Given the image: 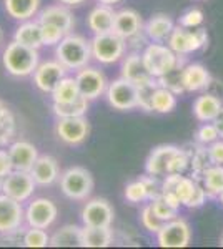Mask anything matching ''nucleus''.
<instances>
[{
  "label": "nucleus",
  "instance_id": "1",
  "mask_svg": "<svg viewBox=\"0 0 223 249\" xmlns=\"http://www.w3.org/2000/svg\"><path fill=\"white\" fill-rule=\"evenodd\" d=\"M40 63V53L37 48L27 47L23 43L12 40L3 50L2 65L7 73L15 78H25L28 75H34Z\"/></svg>",
  "mask_w": 223,
  "mask_h": 249
},
{
  "label": "nucleus",
  "instance_id": "2",
  "mask_svg": "<svg viewBox=\"0 0 223 249\" xmlns=\"http://www.w3.org/2000/svg\"><path fill=\"white\" fill-rule=\"evenodd\" d=\"M55 57L67 70L79 71L80 68L87 67L92 57V45L82 35L67 34L60 40L59 45H55Z\"/></svg>",
  "mask_w": 223,
  "mask_h": 249
},
{
  "label": "nucleus",
  "instance_id": "3",
  "mask_svg": "<svg viewBox=\"0 0 223 249\" xmlns=\"http://www.w3.org/2000/svg\"><path fill=\"white\" fill-rule=\"evenodd\" d=\"M60 190L74 201H85L93 191V176L83 166H72L60 175Z\"/></svg>",
  "mask_w": 223,
  "mask_h": 249
},
{
  "label": "nucleus",
  "instance_id": "4",
  "mask_svg": "<svg viewBox=\"0 0 223 249\" xmlns=\"http://www.w3.org/2000/svg\"><path fill=\"white\" fill-rule=\"evenodd\" d=\"M92 57L102 65H113L123 58L127 50V40L117 35L115 32L95 35L90 40Z\"/></svg>",
  "mask_w": 223,
  "mask_h": 249
},
{
  "label": "nucleus",
  "instance_id": "5",
  "mask_svg": "<svg viewBox=\"0 0 223 249\" xmlns=\"http://www.w3.org/2000/svg\"><path fill=\"white\" fill-rule=\"evenodd\" d=\"M167 45L175 52L178 57H186V55L202 50V48L208 45V34L202 27L185 29L182 25H175L172 35L167 40Z\"/></svg>",
  "mask_w": 223,
  "mask_h": 249
},
{
  "label": "nucleus",
  "instance_id": "6",
  "mask_svg": "<svg viewBox=\"0 0 223 249\" xmlns=\"http://www.w3.org/2000/svg\"><path fill=\"white\" fill-rule=\"evenodd\" d=\"M142 57H143L145 67L148 68L150 75L155 78L168 73L180 62V57L175 52L162 42H150L142 52Z\"/></svg>",
  "mask_w": 223,
  "mask_h": 249
},
{
  "label": "nucleus",
  "instance_id": "7",
  "mask_svg": "<svg viewBox=\"0 0 223 249\" xmlns=\"http://www.w3.org/2000/svg\"><path fill=\"white\" fill-rule=\"evenodd\" d=\"M105 96H107L108 105L115 110L130 111L139 108V87L123 77L108 83Z\"/></svg>",
  "mask_w": 223,
  "mask_h": 249
},
{
  "label": "nucleus",
  "instance_id": "8",
  "mask_svg": "<svg viewBox=\"0 0 223 249\" xmlns=\"http://www.w3.org/2000/svg\"><path fill=\"white\" fill-rule=\"evenodd\" d=\"M55 135L62 143L68 146L82 144L90 135V123L85 116H72V118H57Z\"/></svg>",
  "mask_w": 223,
  "mask_h": 249
},
{
  "label": "nucleus",
  "instance_id": "9",
  "mask_svg": "<svg viewBox=\"0 0 223 249\" xmlns=\"http://www.w3.org/2000/svg\"><path fill=\"white\" fill-rule=\"evenodd\" d=\"M35 188H37V183H35L30 171L14 170L3 178L2 191L0 193L10 196L19 203H25L32 198Z\"/></svg>",
  "mask_w": 223,
  "mask_h": 249
},
{
  "label": "nucleus",
  "instance_id": "10",
  "mask_svg": "<svg viewBox=\"0 0 223 249\" xmlns=\"http://www.w3.org/2000/svg\"><path fill=\"white\" fill-rule=\"evenodd\" d=\"M192 241V230L183 218L170 219L157 232V243L160 248H186Z\"/></svg>",
  "mask_w": 223,
  "mask_h": 249
},
{
  "label": "nucleus",
  "instance_id": "11",
  "mask_svg": "<svg viewBox=\"0 0 223 249\" xmlns=\"http://www.w3.org/2000/svg\"><path fill=\"white\" fill-rule=\"evenodd\" d=\"M25 223V210L22 203L0 193V234H14Z\"/></svg>",
  "mask_w": 223,
  "mask_h": 249
},
{
  "label": "nucleus",
  "instance_id": "12",
  "mask_svg": "<svg viewBox=\"0 0 223 249\" xmlns=\"http://www.w3.org/2000/svg\"><path fill=\"white\" fill-rule=\"evenodd\" d=\"M57 214H59V210L52 199L37 198L28 203V206L25 208V223L30 228L47 230L55 223Z\"/></svg>",
  "mask_w": 223,
  "mask_h": 249
},
{
  "label": "nucleus",
  "instance_id": "13",
  "mask_svg": "<svg viewBox=\"0 0 223 249\" xmlns=\"http://www.w3.org/2000/svg\"><path fill=\"white\" fill-rule=\"evenodd\" d=\"M83 226H95V228H110L115 218L112 204L103 198H93L85 203L80 213Z\"/></svg>",
  "mask_w": 223,
  "mask_h": 249
},
{
  "label": "nucleus",
  "instance_id": "14",
  "mask_svg": "<svg viewBox=\"0 0 223 249\" xmlns=\"http://www.w3.org/2000/svg\"><path fill=\"white\" fill-rule=\"evenodd\" d=\"M67 68L59 60H47L39 63L37 70L34 71V83L42 93H52L60 80L67 77Z\"/></svg>",
  "mask_w": 223,
  "mask_h": 249
},
{
  "label": "nucleus",
  "instance_id": "15",
  "mask_svg": "<svg viewBox=\"0 0 223 249\" xmlns=\"http://www.w3.org/2000/svg\"><path fill=\"white\" fill-rule=\"evenodd\" d=\"M77 83H79L80 93L88 100H95L99 96H102L107 91L108 82L105 78V75L99 68L95 67H83L77 71L75 75Z\"/></svg>",
  "mask_w": 223,
  "mask_h": 249
},
{
  "label": "nucleus",
  "instance_id": "16",
  "mask_svg": "<svg viewBox=\"0 0 223 249\" xmlns=\"http://www.w3.org/2000/svg\"><path fill=\"white\" fill-rule=\"evenodd\" d=\"M9 153L12 163H14V170H22V171H30L40 156L37 146L34 143L27 142V140H17V142L10 143Z\"/></svg>",
  "mask_w": 223,
  "mask_h": 249
},
{
  "label": "nucleus",
  "instance_id": "17",
  "mask_svg": "<svg viewBox=\"0 0 223 249\" xmlns=\"http://www.w3.org/2000/svg\"><path fill=\"white\" fill-rule=\"evenodd\" d=\"M122 77L127 78L128 82L135 83L137 87L143 85V83L150 82L152 77L148 71V68L145 67L143 57H142V52H132L122 62Z\"/></svg>",
  "mask_w": 223,
  "mask_h": 249
},
{
  "label": "nucleus",
  "instance_id": "18",
  "mask_svg": "<svg viewBox=\"0 0 223 249\" xmlns=\"http://www.w3.org/2000/svg\"><path fill=\"white\" fill-rule=\"evenodd\" d=\"M178 146L173 144H160V146L153 148L152 153L148 155L147 161H145V171L147 175L152 176H167L168 175V164L172 156L175 155Z\"/></svg>",
  "mask_w": 223,
  "mask_h": 249
},
{
  "label": "nucleus",
  "instance_id": "19",
  "mask_svg": "<svg viewBox=\"0 0 223 249\" xmlns=\"http://www.w3.org/2000/svg\"><path fill=\"white\" fill-rule=\"evenodd\" d=\"M143 30V22L137 10L133 9H122L115 14V23H113V32L120 35L122 38L128 40L133 35Z\"/></svg>",
  "mask_w": 223,
  "mask_h": 249
},
{
  "label": "nucleus",
  "instance_id": "20",
  "mask_svg": "<svg viewBox=\"0 0 223 249\" xmlns=\"http://www.w3.org/2000/svg\"><path fill=\"white\" fill-rule=\"evenodd\" d=\"M37 186H50L57 179H60V168L54 156L42 155L37 158L34 168L30 170Z\"/></svg>",
  "mask_w": 223,
  "mask_h": 249
},
{
  "label": "nucleus",
  "instance_id": "21",
  "mask_svg": "<svg viewBox=\"0 0 223 249\" xmlns=\"http://www.w3.org/2000/svg\"><path fill=\"white\" fill-rule=\"evenodd\" d=\"M40 23H52V25L60 27L62 30H65L67 34H70L72 29L75 27V18L74 14L68 10L67 5L59 3V5H48L45 7L39 15Z\"/></svg>",
  "mask_w": 223,
  "mask_h": 249
},
{
  "label": "nucleus",
  "instance_id": "22",
  "mask_svg": "<svg viewBox=\"0 0 223 249\" xmlns=\"http://www.w3.org/2000/svg\"><path fill=\"white\" fill-rule=\"evenodd\" d=\"M115 14L117 12L112 9V5L100 3L95 9L90 10L87 17V25L95 35L108 34L113 32V23H115Z\"/></svg>",
  "mask_w": 223,
  "mask_h": 249
},
{
  "label": "nucleus",
  "instance_id": "23",
  "mask_svg": "<svg viewBox=\"0 0 223 249\" xmlns=\"http://www.w3.org/2000/svg\"><path fill=\"white\" fill-rule=\"evenodd\" d=\"M212 78L213 77L210 75V71L200 63H188L183 67V87L188 93L206 90Z\"/></svg>",
  "mask_w": 223,
  "mask_h": 249
},
{
  "label": "nucleus",
  "instance_id": "24",
  "mask_svg": "<svg viewBox=\"0 0 223 249\" xmlns=\"http://www.w3.org/2000/svg\"><path fill=\"white\" fill-rule=\"evenodd\" d=\"M223 108V100L212 93H203L197 96V100L193 102V115L198 122L206 123V122H215V118Z\"/></svg>",
  "mask_w": 223,
  "mask_h": 249
},
{
  "label": "nucleus",
  "instance_id": "25",
  "mask_svg": "<svg viewBox=\"0 0 223 249\" xmlns=\"http://www.w3.org/2000/svg\"><path fill=\"white\" fill-rule=\"evenodd\" d=\"M175 23L168 17L167 14H155L152 18L143 25V30L150 38V42H167L168 37L172 35Z\"/></svg>",
  "mask_w": 223,
  "mask_h": 249
},
{
  "label": "nucleus",
  "instance_id": "26",
  "mask_svg": "<svg viewBox=\"0 0 223 249\" xmlns=\"http://www.w3.org/2000/svg\"><path fill=\"white\" fill-rule=\"evenodd\" d=\"M42 0H3V7L9 17L19 22H25L37 15Z\"/></svg>",
  "mask_w": 223,
  "mask_h": 249
},
{
  "label": "nucleus",
  "instance_id": "27",
  "mask_svg": "<svg viewBox=\"0 0 223 249\" xmlns=\"http://www.w3.org/2000/svg\"><path fill=\"white\" fill-rule=\"evenodd\" d=\"M14 40L23 43L27 47L32 48H39L43 45V38H42V27H40V22L37 20H25L17 27L14 34Z\"/></svg>",
  "mask_w": 223,
  "mask_h": 249
},
{
  "label": "nucleus",
  "instance_id": "28",
  "mask_svg": "<svg viewBox=\"0 0 223 249\" xmlns=\"http://www.w3.org/2000/svg\"><path fill=\"white\" fill-rule=\"evenodd\" d=\"M52 248H82V228L65 224L50 236Z\"/></svg>",
  "mask_w": 223,
  "mask_h": 249
},
{
  "label": "nucleus",
  "instance_id": "29",
  "mask_svg": "<svg viewBox=\"0 0 223 249\" xmlns=\"http://www.w3.org/2000/svg\"><path fill=\"white\" fill-rule=\"evenodd\" d=\"M113 243V231L110 228H82V248H108Z\"/></svg>",
  "mask_w": 223,
  "mask_h": 249
},
{
  "label": "nucleus",
  "instance_id": "30",
  "mask_svg": "<svg viewBox=\"0 0 223 249\" xmlns=\"http://www.w3.org/2000/svg\"><path fill=\"white\" fill-rule=\"evenodd\" d=\"M50 95L54 103H70L75 102L82 93H80V88L75 77H63Z\"/></svg>",
  "mask_w": 223,
  "mask_h": 249
},
{
  "label": "nucleus",
  "instance_id": "31",
  "mask_svg": "<svg viewBox=\"0 0 223 249\" xmlns=\"http://www.w3.org/2000/svg\"><path fill=\"white\" fill-rule=\"evenodd\" d=\"M200 181L203 184L208 198H218L223 191V164H212L203 173Z\"/></svg>",
  "mask_w": 223,
  "mask_h": 249
},
{
  "label": "nucleus",
  "instance_id": "32",
  "mask_svg": "<svg viewBox=\"0 0 223 249\" xmlns=\"http://www.w3.org/2000/svg\"><path fill=\"white\" fill-rule=\"evenodd\" d=\"M88 102L90 100L80 95L75 102L70 103H54L52 102V111L57 118H72V116H85L88 111Z\"/></svg>",
  "mask_w": 223,
  "mask_h": 249
},
{
  "label": "nucleus",
  "instance_id": "33",
  "mask_svg": "<svg viewBox=\"0 0 223 249\" xmlns=\"http://www.w3.org/2000/svg\"><path fill=\"white\" fill-rule=\"evenodd\" d=\"M185 65H186L185 57H180V62H178V65L175 68H172L168 73H165L157 78L158 85L168 88V90H172L175 95L185 93V87H183V67Z\"/></svg>",
  "mask_w": 223,
  "mask_h": 249
},
{
  "label": "nucleus",
  "instance_id": "34",
  "mask_svg": "<svg viewBox=\"0 0 223 249\" xmlns=\"http://www.w3.org/2000/svg\"><path fill=\"white\" fill-rule=\"evenodd\" d=\"M190 153V170H192V178H195L200 181L203 173L212 166V158H210L208 153V146H197L193 151H188Z\"/></svg>",
  "mask_w": 223,
  "mask_h": 249
},
{
  "label": "nucleus",
  "instance_id": "35",
  "mask_svg": "<svg viewBox=\"0 0 223 249\" xmlns=\"http://www.w3.org/2000/svg\"><path fill=\"white\" fill-rule=\"evenodd\" d=\"M177 107V95L172 90L158 85L152 96V111L155 113H172Z\"/></svg>",
  "mask_w": 223,
  "mask_h": 249
},
{
  "label": "nucleus",
  "instance_id": "36",
  "mask_svg": "<svg viewBox=\"0 0 223 249\" xmlns=\"http://www.w3.org/2000/svg\"><path fill=\"white\" fill-rule=\"evenodd\" d=\"M123 196H125V199L132 204L150 201L148 190H147V184H145L143 178H139V179H135V181L128 183L127 186H125Z\"/></svg>",
  "mask_w": 223,
  "mask_h": 249
},
{
  "label": "nucleus",
  "instance_id": "37",
  "mask_svg": "<svg viewBox=\"0 0 223 249\" xmlns=\"http://www.w3.org/2000/svg\"><path fill=\"white\" fill-rule=\"evenodd\" d=\"M150 206H152V210L155 211V214L158 218L163 219L165 223L170 219L178 218V210H180V208L170 203L163 195H160V196H157L155 199H152V201H150Z\"/></svg>",
  "mask_w": 223,
  "mask_h": 249
},
{
  "label": "nucleus",
  "instance_id": "38",
  "mask_svg": "<svg viewBox=\"0 0 223 249\" xmlns=\"http://www.w3.org/2000/svg\"><path fill=\"white\" fill-rule=\"evenodd\" d=\"M22 246L25 248H47L50 246V236L42 228H30L23 232Z\"/></svg>",
  "mask_w": 223,
  "mask_h": 249
},
{
  "label": "nucleus",
  "instance_id": "39",
  "mask_svg": "<svg viewBox=\"0 0 223 249\" xmlns=\"http://www.w3.org/2000/svg\"><path fill=\"white\" fill-rule=\"evenodd\" d=\"M140 223H142V226H143L148 232H153V234H157V232L160 231L162 228H163L165 221L158 218V216L155 214V211L152 210V206H150V203H148L147 206L142 210Z\"/></svg>",
  "mask_w": 223,
  "mask_h": 249
},
{
  "label": "nucleus",
  "instance_id": "40",
  "mask_svg": "<svg viewBox=\"0 0 223 249\" xmlns=\"http://www.w3.org/2000/svg\"><path fill=\"white\" fill-rule=\"evenodd\" d=\"M190 168V153L186 150L178 148L175 155L172 156L168 164V175H183Z\"/></svg>",
  "mask_w": 223,
  "mask_h": 249
},
{
  "label": "nucleus",
  "instance_id": "41",
  "mask_svg": "<svg viewBox=\"0 0 223 249\" xmlns=\"http://www.w3.org/2000/svg\"><path fill=\"white\" fill-rule=\"evenodd\" d=\"M195 138H197L198 144L210 146V144L215 143L217 140H220V133H218V130H217V126H215L213 122H206L197 130Z\"/></svg>",
  "mask_w": 223,
  "mask_h": 249
},
{
  "label": "nucleus",
  "instance_id": "42",
  "mask_svg": "<svg viewBox=\"0 0 223 249\" xmlns=\"http://www.w3.org/2000/svg\"><path fill=\"white\" fill-rule=\"evenodd\" d=\"M157 87H158L157 78H152L150 82L139 87V108H142L143 111H152V96Z\"/></svg>",
  "mask_w": 223,
  "mask_h": 249
},
{
  "label": "nucleus",
  "instance_id": "43",
  "mask_svg": "<svg viewBox=\"0 0 223 249\" xmlns=\"http://www.w3.org/2000/svg\"><path fill=\"white\" fill-rule=\"evenodd\" d=\"M42 27V38H43V45L47 47H55L60 43V40L67 35L65 30H62L60 27L52 25V23H40Z\"/></svg>",
  "mask_w": 223,
  "mask_h": 249
},
{
  "label": "nucleus",
  "instance_id": "44",
  "mask_svg": "<svg viewBox=\"0 0 223 249\" xmlns=\"http://www.w3.org/2000/svg\"><path fill=\"white\" fill-rule=\"evenodd\" d=\"M203 12L200 9H188L178 20V25L185 27V29H197L203 23Z\"/></svg>",
  "mask_w": 223,
  "mask_h": 249
},
{
  "label": "nucleus",
  "instance_id": "45",
  "mask_svg": "<svg viewBox=\"0 0 223 249\" xmlns=\"http://www.w3.org/2000/svg\"><path fill=\"white\" fill-rule=\"evenodd\" d=\"M206 198H208V195H206L203 184H200V183H198V179H197L195 188H193L192 195H190V198L186 199V203L183 204V206L190 208V210H197V208L203 206L205 201H206Z\"/></svg>",
  "mask_w": 223,
  "mask_h": 249
},
{
  "label": "nucleus",
  "instance_id": "46",
  "mask_svg": "<svg viewBox=\"0 0 223 249\" xmlns=\"http://www.w3.org/2000/svg\"><path fill=\"white\" fill-rule=\"evenodd\" d=\"M12 171H14V163L9 150H0V178H5Z\"/></svg>",
  "mask_w": 223,
  "mask_h": 249
},
{
  "label": "nucleus",
  "instance_id": "47",
  "mask_svg": "<svg viewBox=\"0 0 223 249\" xmlns=\"http://www.w3.org/2000/svg\"><path fill=\"white\" fill-rule=\"evenodd\" d=\"M208 153L213 164H223V138L217 140L208 146Z\"/></svg>",
  "mask_w": 223,
  "mask_h": 249
},
{
  "label": "nucleus",
  "instance_id": "48",
  "mask_svg": "<svg viewBox=\"0 0 223 249\" xmlns=\"http://www.w3.org/2000/svg\"><path fill=\"white\" fill-rule=\"evenodd\" d=\"M15 126V118L12 115V111L7 108L5 103L0 100V128H9Z\"/></svg>",
  "mask_w": 223,
  "mask_h": 249
},
{
  "label": "nucleus",
  "instance_id": "49",
  "mask_svg": "<svg viewBox=\"0 0 223 249\" xmlns=\"http://www.w3.org/2000/svg\"><path fill=\"white\" fill-rule=\"evenodd\" d=\"M15 135V126H9V128H0V148L3 144L10 143V140L14 138Z\"/></svg>",
  "mask_w": 223,
  "mask_h": 249
},
{
  "label": "nucleus",
  "instance_id": "50",
  "mask_svg": "<svg viewBox=\"0 0 223 249\" xmlns=\"http://www.w3.org/2000/svg\"><path fill=\"white\" fill-rule=\"evenodd\" d=\"M206 91H208V93H212V95H215V96H218L220 100H223V83L218 82V80L212 78V82H210V85H208V88H206Z\"/></svg>",
  "mask_w": 223,
  "mask_h": 249
},
{
  "label": "nucleus",
  "instance_id": "51",
  "mask_svg": "<svg viewBox=\"0 0 223 249\" xmlns=\"http://www.w3.org/2000/svg\"><path fill=\"white\" fill-rule=\"evenodd\" d=\"M215 126H217V130H218V133H220V138H223V108H222V111L218 113V116L215 118Z\"/></svg>",
  "mask_w": 223,
  "mask_h": 249
},
{
  "label": "nucleus",
  "instance_id": "52",
  "mask_svg": "<svg viewBox=\"0 0 223 249\" xmlns=\"http://www.w3.org/2000/svg\"><path fill=\"white\" fill-rule=\"evenodd\" d=\"M60 3H63V5L67 7H75V5H80V3H83L85 0H59Z\"/></svg>",
  "mask_w": 223,
  "mask_h": 249
},
{
  "label": "nucleus",
  "instance_id": "53",
  "mask_svg": "<svg viewBox=\"0 0 223 249\" xmlns=\"http://www.w3.org/2000/svg\"><path fill=\"white\" fill-rule=\"evenodd\" d=\"M100 3H105V5H115V3H120L123 0H99Z\"/></svg>",
  "mask_w": 223,
  "mask_h": 249
},
{
  "label": "nucleus",
  "instance_id": "54",
  "mask_svg": "<svg viewBox=\"0 0 223 249\" xmlns=\"http://www.w3.org/2000/svg\"><path fill=\"white\" fill-rule=\"evenodd\" d=\"M218 199H220V203L223 204V191H222V195H220V196H218Z\"/></svg>",
  "mask_w": 223,
  "mask_h": 249
},
{
  "label": "nucleus",
  "instance_id": "55",
  "mask_svg": "<svg viewBox=\"0 0 223 249\" xmlns=\"http://www.w3.org/2000/svg\"><path fill=\"white\" fill-rule=\"evenodd\" d=\"M2 38H3V34H2V29H0V43H2Z\"/></svg>",
  "mask_w": 223,
  "mask_h": 249
},
{
  "label": "nucleus",
  "instance_id": "56",
  "mask_svg": "<svg viewBox=\"0 0 223 249\" xmlns=\"http://www.w3.org/2000/svg\"><path fill=\"white\" fill-rule=\"evenodd\" d=\"M2 183H3V178H0V191H2Z\"/></svg>",
  "mask_w": 223,
  "mask_h": 249
},
{
  "label": "nucleus",
  "instance_id": "57",
  "mask_svg": "<svg viewBox=\"0 0 223 249\" xmlns=\"http://www.w3.org/2000/svg\"><path fill=\"white\" fill-rule=\"evenodd\" d=\"M220 246L223 248V236H222V239H220Z\"/></svg>",
  "mask_w": 223,
  "mask_h": 249
}]
</instances>
